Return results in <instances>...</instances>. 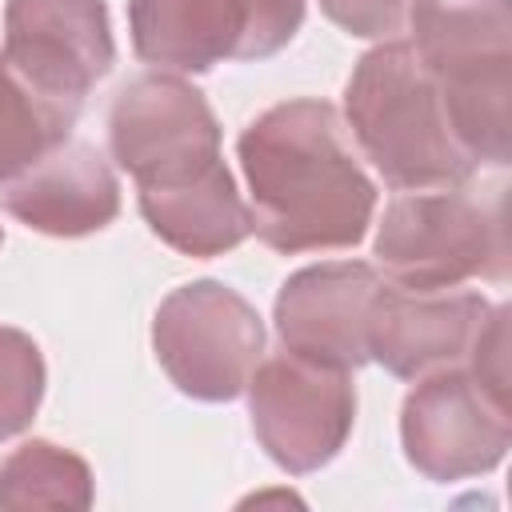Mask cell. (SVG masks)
<instances>
[{
	"label": "cell",
	"mask_w": 512,
	"mask_h": 512,
	"mask_svg": "<svg viewBox=\"0 0 512 512\" xmlns=\"http://www.w3.org/2000/svg\"><path fill=\"white\" fill-rule=\"evenodd\" d=\"M236 156L248 180L252 232L272 252H332L364 240L376 184L328 100L272 104L240 132Z\"/></svg>",
	"instance_id": "obj_1"
},
{
	"label": "cell",
	"mask_w": 512,
	"mask_h": 512,
	"mask_svg": "<svg viewBox=\"0 0 512 512\" xmlns=\"http://www.w3.org/2000/svg\"><path fill=\"white\" fill-rule=\"evenodd\" d=\"M344 116L360 152L396 192L468 184L480 168L408 40L376 44L356 60L344 88Z\"/></svg>",
	"instance_id": "obj_2"
},
{
	"label": "cell",
	"mask_w": 512,
	"mask_h": 512,
	"mask_svg": "<svg viewBox=\"0 0 512 512\" xmlns=\"http://www.w3.org/2000/svg\"><path fill=\"white\" fill-rule=\"evenodd\" d=\"M408 44L432 72L468 156L504 168L512 156V4L420 0Z\"/></svg>",
	"instance_id": "obj_3"
},
{
	"label": "cell",
	"mask_w": 512,
	"mask_h": 512,
	"mask_svg": "<svg viewBox=\"0 0 512 512\" xmlns=\"http://www.w3.org/2000/svg\"><path fill=\"white\" fill-rule=\"evenodd\" d=\"M380 268L404 288H456L464 280H508V212L504 184L472 192L412 188L388 200L372 244Z\"/></svg>",
	"instance_id": "obj_4"
},
{
	"label": "cell",
	"mask_w": 512,
	"mask_h": 512,
	"mask_svg": "<svg viewBox=\"0 0 512 512\" xmlns=\"http://www.w3.org/2000/svg\"><path fill=\"white\" fill-rule=\"evenodd\" d=\"M152 352L184 396L224 404L244 392L264 356V320L236 288L192 280L160 300Z\"/></svg>",
	"instance_id": "obj_5"
},
{
	"label": "cell",
	"mask_w": 512,
	"mask_h": 512,
	"mask_svg": "<svg viewBox=\"0 0 512 512\" xmlns=\"http://www.w3.org/2000/svg\"><path fill=\"white\" fill-rule=\"evenodd\" d=\"M304 0H128L132 52L156 72L268 60L292 44Z\"/></svg>",
	"instance_id": "obj_6"
},
{
	"label": "cell",
	"mask_w": 512,
	"mask_h": 512,
	"mask_svg": "<svg viewBox=\"0 0 512 512\" xmlns=\"http://www.w3.org/2000/svg\"><path fill=\"white\" fill-rule=\"evenodd\" d=\"M108 148L140 192L176 188L220 160V120L184 76L144 72L108 108Z\"/></svg>",
	"instance_id": "obj_7"
},
{
	"label": "cell",
	"mask_w": 512,
	"mask_h": 512,
	"mask_svg": "<svg viewBox=\"0 0 512 512\" xmlns=\"http://www.w3.org/2000/svg\"><path fill=\"white\" fill-rule=\"evenodd\" d=\"M244 392L260 448L288 476H308L332 464L352 436L356 388L344 368H328L284 348L252 368Z\"/></svg>",
	"instance_id": "obj_8"
},
{
	"label": "cell",
	"mask_w": 512,
	"mask_h": 512,
	"mask_svg": "<svg viewBox=\"0 0 512 512\" xmlns=\"http://www.w3.org/2000/svg\"><path fill=\"white\" fill-rule=\"evenodd\" d=\"M400 444L408 464L432 484L484 476L512 444V408L468 364L440 368L404 396Z\"/></svg>",
	"instance_id": "obj_9"
},
{
	"label": "cell",
	"mask_w": 512,
	"mask_h": 512,
	"mask_svg": "<svg viewBox=\"0 0 512 512\" xmlns=\"http://www.w3.org/2000/svg\"><path fill=\"white\" fill-rule=\"evenodd\" d=\"M0 52L40 92L80 108L84 96L116 64L108 4L104 0H8Z\"/></svg>",
	"instance_id": "obj_10"
},
{
	"label": "cell",
	"mask_w": 512,
	"mask_h": 512,
	"mask_svg": "<svg viewBox=\"0 0 512 512\" xmlns=\"http://www.w3.org/2000/svg\"><path fill=\"white\" fill-rule=\"evenodd\" d=\"M492 304L472 288L380 284L368 312V360L400 380L468 364Z\"/></svg>",
	"instance_id": "obj_11"
},
{
	"label": "cell",
	"mask_w": 512,
	"mask_h": 512,
	"mask_svg": "<svg viewBox=\"0 0 512 512\" xmlns=\"http://www.w3.org/2000/svg\"><path fill=\"white\" fill-rule=\"evenodd\" d=\"M380 272L364 260L308 264L276 292V336L288 352L356 372L368 364V312L380 292Z\"/></svg>",
	"instance_id": "obj_12"
},
{
	"label": "cell",
	"mask_w": 512,
	"mask_h": 512,
	"mask_svg": "<svg viewBox=\"0 0 512 512\" xmlns=\"http://www.w3.org/2000/svg\"><path fill=\"white\" fill-rule=\"evenodd\" d=\"M0 200L24 228L76 240L120 216V180L92 144L64 140L28 172L0 184Z\"/></svg>",
	"instance_id": "obj_13"
},
{
	"label": "cell",
	"mask_w": 512,
	"mask_h": 512,
	"mask_svg": "<svg viewBox=\"0 0 512 512\" xmlns=\"http://www.w3.org/2000/svg\"><path fill=\"white\" fill-rule=\"evenodd\" d=\"M140 216L148 228L184 256H224L252 236L248 204L224 160L176 188L140 192Z\"/></svg>",
	"instance_id": "obj_14"
},
{
	"label": "cell",
	"mask_w": 512,
	"mask_h": 512,
	"mask_svg": "<svg viewBox=\"0 0 512 512\" xmlns=\"http://www.w3.org/2000/svg\"><path fill=\"white\" fill-rule=\"evenodd\" d=\"M80 108L40 92L0 52V184L28 172L52 148L72 140Z\"/></svg>",
	"instance_id": "obj_15"
},
{
	"label": "cell",
	"mask_w": 512,
	"mask_h": 512,
	"mask_svg": "<svg viewBox=\"0 0 512 512\" xmlns=\"http://www.w3.org/2000/svg\"><path fill=\"white\" fill-rule=\"evenodd\" d=\"M92 496H96L92 468L76 452L60 448L52 440H24L0 464V508L84 512V508H92Z\"/></svg>",
	"instance_id": "obj_16"
},
{
	"label": "cell",
	"mask_w": 512,
	"mask_h": 512,
	"mask_svg": "<svg viewBox=\"0 0 512 512\" xmlns=\"http://www.w3.org/2000/svg\"><path fill=\"white\" fill-rule=\"evenodd\" d=\"M44 400V356L20 328H0V440L20 436Z\"/></svg>",
	"instance_id": "obj_17"
},
{
	"label": "cell",
	"mask_w": 512,
	"mask_h": 512,
	"mask_svg": "<svg viewBox=\"0 0 512 512\" xmlns=\"http://www.w3.org/2000/svg\"><path fill=\"white\" fill-rule=\"evenodd\" d=\"M324 16L360 40H408L420 0H320Z\"/></svg>",
	"instance_id": "obj_18"
},
{
	"label": "cell",
	"mask_w": 512,
	"mask_h": 512,
	"mask_svg": "<svg viewBox=\"0 0 512 512\" xmlns=\"http://www.w3.org/2000/svg\"><path fill=\"white\" fill-rule=\"evenodd\" d=\"M0 244H4V228H0Z\"/></svg>",
	"instance_id": "obj_19"
}]
</instances>
